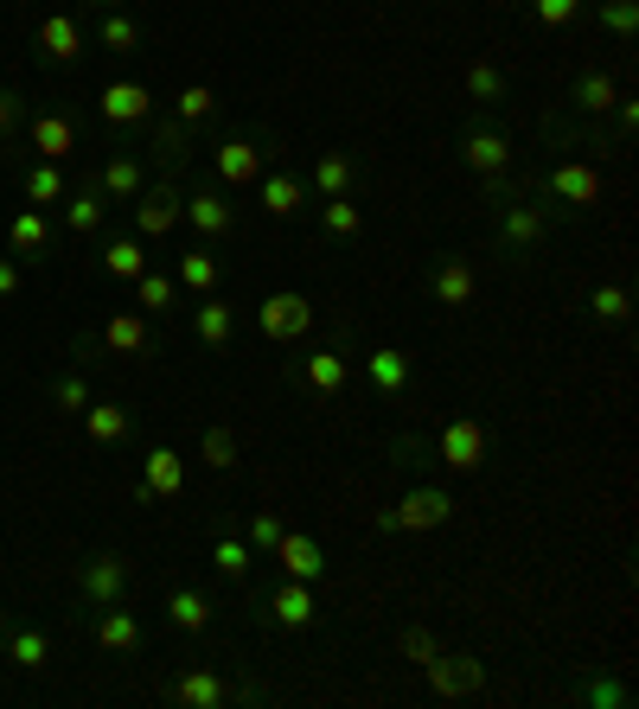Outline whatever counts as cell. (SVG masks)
Masks as SVG:
<instances>
[{"label":"cell","instance_id":"1","mask_svg":"<svg viewBox=\"0 0 639 709\" xmlns=\"http://www.w3.org/2000/svg\"><path fill=\"white\" fill-rule=\"evenodd\" d=\"M455 518V499H448V486H409L397 506L378 518V531H441Z\"/></svg>","mask_w":639,"mask_h":709},{"label":"cell","instance_id":"2","mask_svg":"<svg viewBox=\"0 0 639 709\" xmlns=\"http://www.w3.org/2000/svg\"><path fill=\"white\" fill-rule=\"evenodd\" d=\"M435 455H441V467H455V473H480L486 455H492V435H486L480 416H455L448 429L435 435Z\"/></svg>","mask_w":639,"mask_h":709},{"label":"cell","instance_id":"3","mask_svg":"<svg viewBox=\"0 0 639 709\" xmlns=\"http://www.w3.org/2000/svg\"><path fill=\"white\" fill-rule=\"evenodd\" d=\"M543 237H550V204H537V199H506L499 204V250L531 256Z\"/></svg>","mask_w":639,"mask_h":709},{"label":"cell","instance_id":"4","mask_svg":"<svg viewBox=\"0 0 639 709\" xmlns=\"http://www.w3.org/2000/svg\"><path fill=\"white\" fill-rule=\"evenodd\" d=\"M543 186V199L569 204V211H588V204H601V167H588V160H562L550 173L537 179Z\"/></svg>","mask_w":639,"mask_h":709},{"label":"cell","instance_id":"5","mask_svg":"<svg viewBox=\"0 0 639 709\" xmlns=\"http://www.w3.org/2000/svg\"><path fill=\"white\" fill-rule=\"evenodd\" d=\"M256 327H262V339H276V346H294L307 327H313V301L307 294H269V301L256 307Z\"/></svg>","mask_w":639,"mask_h":709},{"label":"cell","instance_id":"6","mask_svg":"<svg viewBox=\"0 0 639 709\" xmlns=\"http://www.w3.org/2000/svg\"><path fill=\"white\" fill-rule=\"evenodd\" d=\"M422 671H429L435 697H480V690H486V665L467 659V652H435Z\"/></svg>","mask_w":639,"mask_h":709},{"label":"cell","instance_id":"7","mask_svg":"<svg viewBox=\"0 0 639 709\" xmlns=\"http://www.w3.org/2000/svg\"><path fill=\"white\" fill-rule=\"evenodd\" d=\"M460 153H467V167H473L480 179H506V167H511V141L492 122H473V128H467Z\"/></svg>","mask_w":639,"mask_h":709},{"label":"cell","instance_id":"8","mask_svg":"<svg viewBox=\"0 0 639 709\" xmlns=\"http://www.w3.org/2000/svg\"><path fill=\"white\" fill-rule=\"evenodd\" d=\"M122 588H128V557H90L83 569H77V595L97 601V608L122 601Z\"/></svg>","mask_w":639,"mask_h":709},{"label":"cell","instance_id":"9","mask_svg":"<svg viewBox=\"0 0 639 709\" xmlns=\"http://www.w3.org/2000/svg\"><path fill=\"white\" fill-rule=\"evenodd\" d=\"M211 167H218V179H224V186H256V179L269 173V153L237 134V141H224V148L211 153Z\"/></svg>","mask_w":639,"mask_h":709},{"label":"cell","instance_id":"10","mask_svg":"<svg viewBox=\"0 0 639 709\" xmlns=\"http://www.w3.org/2000/svg\"><path fill=\"white\" fill-rule=\"evenodd\" d=\"M429 294L441 307H473V294H480V281H473V262L467 256H441L429 276Z\"/></svg>","mask_w":639,"mask_h":709},{"label":"cell","instance_id":"11","mask_svg":"<svg viewBox=\"0 0 639 709\" xmlns=\"http://www.w3.org/2000/svg\"><path fill=\"white\" fill-rule=\"evenodd\" d=\"M269 557H276L294 582H320V576H327V557H320V543H313L307 531H281Z\"/></svg>","mask_w":639,"mask_h":709},{"label":"cell","instance_id":"12","mask_svg":"<svg viewBox=\"0 0 639 709\" xmlns=\"http://www.w3.org/2000/svg\"><path fill=\"white\" fill-rule=\"evenodd\" d=\"M243 690L237 685H224L218 671H186V678H173V703H186V709H224V703H237Z\"/></svg>","mask_w":639,"mask_h":709},{"label":"cell","instance_id":"13","mask_svg":"<svg viewBox=\"0 0 639 709\" xmlns=\"http://www.w3.org/2000/svg\"><path fill=\"white\" fill-rule=\"evenodd\" d=\"M179 192L173 186H153V192H134V230L141 237H167V230L179 224Z\"/></svg>","mask_w":639,"mask_h":709},{"label":"cell","instance_id":"14","mask_svg":"<svg viewBox=\"0 0 639 709\" xmlns=\"http://www.w3.org/2000/svg\"><path fill=\"white\" fill-rule=\"evenodd\" d=\"M179 486H186V460L173 448H148V460H141V499H173Z\"/></svg>","mask_w":639,"mask_h":709},{"label":"cell","instance_id":"15","mask_svg":"<svg viewBox=\"0 0 639 709\" xmlns=\"http://www.w3.org/2000/svg\"><path fill=\"white\" fill-rule=\"evenodd\" d=\"M148 109H153V97H148V83H109V90H102V116H109V122L116 128H141L148 122Z\"/></svg>","mask_w":639,"mask_h":709},{"label":"cell","instance_id":"16","mask_svg":"<svg viewBox=\"0 0 639 709\" xmlns=\"http://www.w3.org/2000/svg\"><path fill=\"white\" fill-rule=\"evenodd\" d=\"M269 613H276V627H313V620H320V608H313V582H294V576H288V582L269 595Z\"/></svg>","mask_w":639,"mask_h":709},{"label":"cell","instance_id":"17","mask_svg":"<svg viewBox=\"0 0 639 709\" xmlns=\"http://www.w3.org/2000/svg\"><path fill=\"white\" fill-rule=\"evenodd\" d=\"M39 51H46L51 64H71L77 51H83V26H77L71 13H51V20H39Z\"/></svg>","mask_w":639,"mask_h":709},{"label":"cell","instance_id":"18","mask_svg":"<svg viewBox=\"0 0 639 709\" xmlns=\"http://www.w3.org/2000/svg\"><path fill=\"white\" fill-rule=\"evenodd\" d=\"M192 332H199L211 352H224L230 332H237V313H230V301H218V294H204L199 307H192Z\"/></svg>","mask_w":639,"mask_h":709},{"label":"cell","instance_id":"19","mask_svg":"<svg viewBox=\"0 0 639 709\" xmlns=\"http://www.w3.org/2000/svg\"><path fill=\"white\" fill-rule=\"evenodd\" d=\"M97 646L116 652V659H122V652H141V613H122L116 601H109V613L97 620Z\"/></svg>","mask_w":639,"mask_h":709},{"label":"cell","instance_id":"20","mask_svg":"<svg viewBox=\"0 0 639 709\" xmlns=\"http://www.w3.org/2000/svg\"><path fill=\"white\" fill-rule=\"evenodd\" d=\"M613 97H620V83H613L608 71H576V83H569V102H576L582 116H608Z\"/></svg>","mask_w":639,"mask_h":709},{"label":"cell","instance_id":"21","mask_svg":"<svg viewBox=\"0 0 639 709\" xmlns=\"http://www.w3.org/2000/svg\"><path fill=\"white\" fill-rule=\"evenodd\" d=\"M256 186H262V211H269V218H294L307 204V186L294 173H262Z\"/></svg>","mask_w":639,"mask_h":709},{"label":"cell","instance_id":"22","mask_svg":"<svg viewBox=\"0 0 639 709\" xmlns=\"http://www.w3.org/2000/svg\"><path fill=\"white\" fill-rule=\"evenodd\" d=\"M179 218H192L199 237H224L230 230V204H224V192H192V199L179 204Z\"/></svg>","mask_w":639,"mask_h":709},{"label":"cell","instance_id":"23","mask_svg":"<svg viewBox=\"0 0 639 709\" xmlns=\"http://www.w3.org/2000/svg\"><path fill=\"white\" fill-rule=\"evenodd\" d=\"M365 378H371V390H378V397H397V390L409 383V358L397 352V346H378V352L365 358Z\"/></svg>","mask_w":639,"mask_h":709},{"label":"cell","instance_id":"24","mask_svg":"<svg viewBox=\"0 0 639 709\" xmlns=\"http://www.w3.org/2000/svg\"><path fill=\"white\" fill-rule=\"evenodd\" d=\"M467 102H473V109H499V102H506V71H499L492 58H473V64H467Z\"/></svg>","mask_w":639,"mask_h":709},{"label":"cell","instance_id":"25","mask_svg":"<svg viewBox=\"0 0 639 709\" xmlns=\"http://www.w3.org/2000/svg\"><path fill=\"white\" fill-rule=\"evenodd\" d=\"M167 620H173L179 633H204L211 627V601H204L199 588H173L167 595Z\"/></svg>","mask_w":639,"mask_h":709},{"label":"cell","instance_id":"26","mask_svg":"<svg viewBox=\"0 0 639 709\" xmlns=\"http://www.w3.org/2000/svg\"><path fill=\"white\" fill-rule=\"evenodd\" d=\"M32 148L46 160H64V153H77V128L64 116H32Z\"/></svg>","mask_w":639,"mask_h":709},{"label":"cell","instance_id":"27","mask_svg":"<svg viewBox=\"0 0 639 709\" xmlns=\"http://www.w3.org/2000/svg\"><path fill=\"white\" fill-rule=\"evenodd\" d=\"M313 192L320 199H346L352 192V153H320L313 160Z\"/></svg>","mask_w":639,"mask_h":709},{"label":"cell","instance_id":"28","mask_svg":"<svg viewBox=\"0 0 639 709\" xmlns=\"http://www.w3.org/2000/svg\"><path fill=\"white\" fill-rule=\"evenodd\" d=\"M301 378L313 383L320 397L346 390V352H307V358H301Z\"/></svg>","mask_w":639,"mask_h":709},{"label":"cell","instance_id":"29","mask_svg":"<svg viewBox=\"0 0 639 709\" xmlns=\"http://www.w3.org/2000/svg\"><path fill=\"white\" fill-rule=\"evenodd\" d=\"M102 346H109V352H148V320H141V313H109Z\"/></svg>","mask_w":639,"mask_h":709},{"label":"cell","instance_id":"30","mask_svg":"<svg viewBox=\"0 0 639 709\" xmlns=\"http://www.w3.org/2000/svg\"><path fill=\"white\" fill-rule=\"evenodd\" d=\"M199 460L211 467V473H230L237 460H243V441L230 429H204V441H199Z\"/></svg>","mask_w":639,"mask_h":709},{"label":"cell","instance_id":"31","mask_svg":"<svg viewBox=\"0 0 639 709\" xmlns=\"http://www.w3.org/2000/svg\"><path fill=\"white\" fill-rule=\"evenodd\" d=\"M250 562H256V550L243 543V537H218V543H211V569L230 576V582H243V576H250Z\"/></svg>","mask_w":639,"mask_h":709},{"label":"cell","instance_id":"32","mask_svg":"<svg viewBox=\"0 0 639 709\" xmlns=\"http://www.w3.org/2000/svg\"><path fill=\"white\" fill-rule=\"evenodd\" d=\"M46 237H51L46 211H20V218L7 224V243H13V256H32V250H46Z\"/></svg>","mask_w":639,"mask_h":709},{"label":"cell","instance_id":"33","mask_svg":"<svg viewBox=\"0 0 639 709\" xmlns=\"http://www.w3.org/2000/svg\"><path fill=\"white\" fill-rule=\"evenodd\" d=\"M102 192H109V199H134V192H141V160H134V153H116V160L102 167Z\"/></svg>","mask_w":639,"mask_h":709},{"label":"cell","instance_id":"34","mask_svg":"<svg viewBox=\"0 0 639 709\" xmlns=\"http://www.w3.org/2000/svg\"><path fill=\"white\" fill-rule=\"evenodd\" d=\"M102 269H109V276H122V281H134L141 269H148V256H141V237H116V243L102 250Z\"/></svg>","mask_w":639,"mask_h":709},{"label":"cell","instance_id":"35","mask_svg":"<svg viewBox=\"0 0 639 709\" xmlns=\"http://www.w3.org/2000/svg\"><path fill=\"white\" fill-rule=\"evenodd\" d=\"M83 422H90V441H122L128 435V409L122 403H90L83 409Z\"/></svg>","mask_w":639,"mask_h":709},{"label":"cell","instance_id":"36","mask_svg":"<svg viewBox=\"0 0 639 709\" xmlns=\"http://www.w3.org/2000/svg\"><path fill=\"white\" fill-rule=\"evenodd\" d=\"M26 199H32V204H58V199H64V173H58V160H39V167L26 173Z\"/></svg>","mask_w":639,"mask_h":709},{"label":"cell","instance_id":"37","mask_svg":"<svg viewBox=\"0 0 639 709\" xmlns=\"http://www.w3.org/2000/svg\"><path fill=\"white\" fill-rule=\"evenodd\" d=\"M595 320H601V327H620V320H627V313H633V294H627V288H620V281H608V288H595Z\"/></svg>","mask_w":639,"mask_h":709},{"label":"cell","instance_id":"38","mask_svg":"<svg viewBox=\"0 0 639 709\" xmlns=\"http://www.w3.org/2000/svg\"><path fill=\"white\" fill-rule=\"evenodd\" d=\"M179 281H186L192 294H211V288H218V262H211L204 250H186L179 256Z\"/></svg>","mask_w":639,"mask_h":709},{"label":"cell","instance_id":"39","mask_svg":"<svg viewBox=\"0 0 639 709\" xmlns=\"http://www.w3.org/2000/svg\"><path fill=\"white\" fill-rule=\"evenodd\" d=\"M7 659L20 665V671H39V665L51 659V639L46 633H13L7 639Z\"/></svg>","mask_w":639,"mask_h":709},{"label":"cell","instance_id":"40","mask_svg":"<svg viewBox=\"0 0 639 709\" xmlns=\"http://www.w3.org/2000/svg\"><path fill=\"white\" fill-rule=\"evenodd\" d=\"M211 109H218V97H211L204 83H186V90H179V102H173V116H179L186 128H199L204 116H211Z\"/></svg>","mask_w":639,"mask_h":709},{"label":"cell","instance_id":"41","mask_svg":"<svg viewBox=\"0 0 639 709\" xmlns=\"http://www.w3.org/2000/svg\"><path fill=\"white\" fill-rule=\"evenodd\" d=\"M601 26L613 39H633L639 32V0H601Z\"/></svg>","mask_w":639,"mask_h":709},{"label":"cell","instance_id":"42","mask_svg":"<svg viewBox=\"0 0 639 709\" xmlns=\"http://www.w3.org/2000/svg\"><path fill=\"white\" fill-rule=\"evenodd\" d=\"M397 652H403L409 665H429L435 652H441V639H435L429 627H403V633H397Z\"/></svg>","mask_w":639,"mask_h":709},{"label":"cell","instance_id":"43","mask_svg":"<svg viewBox=\"0 0 639 709\" xmlns=\"http://www.w3.org/2000/svg\"><path fill=\"white\" fill-rule=\"evenodd\" d=\"M320 224H327L332 237H358V224H365V211H358L352 199H327V211H320Z\"/></svg>","mask_w":639,"mask_h":709},{"label":"cell","instance_id":"44","mask_svg":"<svg viewBox=\"0 0 639 709\" xmlns=\"http://www.w3.org/2000/svg\"><path fill=\"white\" fill-rule=\"evenodd\" d=\"M97 39H102V46H109V51H134V46H141V26L128 20V13H109V20H102V32H97Z\"/></svg>","mask_w":639,"mask_h":709},{"label":"cell","instance_id":"45","mask_svg":"<svg viewBox=\"0 0 639 709\" xmlns=\"http://www.w3.org/2000/svg\"><path fill=\"white\" fill-rule=\"evenodd\" d=\"M134 288H141V307H148V313H173V281L167 276H148V269H141Z\"/></svg>","mask_w":639,"mask_h":709},{"label":"cell","instance_id":"46","mask_svg":"<svg viewBox=\"0 0 639 709\" xmlns=\"http://www.w3.org/2000/svg\"><path fill=\"white\" fill-rule=\"evenodd\" d=\"M64 224H71V230H97L102 224V192H90V186H83V192L71 199V211H64Z\"/></svg>","mask_w":639,"mask_h":709},{"label":"cell","instance_id":"47","mask_svg":"<svg viewBox=\"0 0 639 709\" xmlns=\"http://www.w3.org/2000/svg\"><path fill=\"white\" fill-rule=\"evenodd\" d=\"M582 7L588 0H531L537 26H569V20H582Z\"/></svg>","mask_w":639,"mask_h":709},{"label":"cell","instance_id":"48","mask_svg":"<svg viewBox=\"0 0 639 709\" xmlns=\"http://www.w3.org/2000/svg\"><path fill=\"white\" fill-rule=\"evenodd\" d=\"M51 403L71 409V416H83V409H90V383H83V378H58V383H51Z\"/></svg>","mask_w":639,"mask_h":709},{"label":"cell","instance_id":"49","mask_svg":"<svg viewBox=\"0 0 639 709\" xmlns=\"http://www.w3.org/2000/svg\"><path fill=\"white\" fill-rule=\"evenodd\" d=\"M582 697H588L595 709H620V703H627V685H620V678H595Z\"/></svg>","mask_w":639,"mask_h":709},{"label":"cell","instance_id":"50","mask_svg":"<svg viewBox=\"0 0 639 709\" xmlns=\"http://www.w3.org/2000/svg\"><path fill=\"white\" fill-rule=\"evenodd\" d=\"M276 537H281V518L276 511H256L250 518V550H276Z\"/></svg>","mask_w":639,"mask_h":709},{"label":"cell","instance_id":"51","mask_svg":"<svg viewBox=\"0 0 639 709\" xmlns=\"http://www.w3.org/2000/svg\"><path fill=\"white\" fill-rule=\"evenodd\" d=\"M613 122H620V134H633V128H639V102L633 97H613Z\"/></svg>","mask_w":639,"mask_h":709},{"label":"cell","instance_id":"52","mask_svg":"<svg viewBox=\"0 0 639 709\" xmlns=\"http://www.w3.org/2000/svg\"><path fill=\"white\" fill-rule=\"evenodd\" d=\"M13 122H20V97H13V90H0V134H7Z\"/></svg>","mask_w":639,"mask_h":709},{"label":"cell","instance_id":"53","mask_svg":"<svg viewBox=\"0 0 639 709\" xmlns=\"http://www.w3.org/2000/svg\"><path fill=\"white\" fill-rule=\"evenodd\" d=\"M7 294H20V269H13V262L0 256V301H7Z\"/></svg>","mask_w":639,"mask_h":709},{"label":"cell","instance_id":"54","mask_svg":"<svg viewBox=\"0 0 639 709\" xmlns=\"http://www.w3.org/2000/svg\"><path fill=\"white\" fill-rule=\"evenodd\" d=\"M0 639H7V608H0Z\"/></svg>","mask_w":639,"mask_h":709},{"label":"cell","instance_id":"55","mask_svg":"<svg viewBox=\"0 0 639 709\" xmlns=\"http://www.w3.org/2000/svg\"><path fill=\"white\" fill-rule=\"evenodd\" d=\"M102 7H116V0H102Z\"/></svg>","mask_w":639,"mask_h":709}]
</instances>
